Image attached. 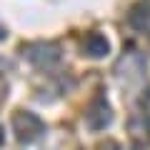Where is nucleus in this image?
I'll use <instances>...</instances> for the list:
<instances>
[{"label":"nucleus","instance_id":"obj_10","mask_svg":"<svg viewBox=\"0 0 150 150\" xmlns=\"http://www.w3.org/2000/svg\"><path fill=\"white\" fill-rule=\"evenodd\" d=\"M135 150H148V145H145V143H138V145H135Z\"/></svg>","mask_w":150,"mask_h":150},{"label":"nucleus","instance_id":"obj_8","mask_svg":"<svg viewBox=\"0 0 150 150\" xmlns=\"http://www.w3.org/2000/svg\"><path fill=\"white\" fill-rule=\"evenodd\" d=\"M95 150H120V145L115 140H103V143H98Z\"/></svg>","mask_w":150,"mask_h":150},{"label":"nucleus","instance_id":"obj_1","mask_svg":"<svg viewBox=\"0 0 150 150\" xmlns=\"http://www.w3.org/2000/svg\"><path fill=\"white\" fill-rule=\"evenodd\" d=\"M13 133H15V138L20 140V143H33V140H38L40 135L45 133V123L40 118H38L35 112H28V110H18L15 115H13Z\"/></svg>","mask_w":150,"mask_h":150},{"label":"nucleus","instance_id":"obj_3","mask_svg":"<svg viewBox=\"0 0 150 150\" xmlns=\"http://www.w3.org/2000/svg\"><path fill=\"white\" fill-rule=\"evenodd\" d=\"M112 123V110L105 98H95L85 110V125L90 130H105Z\"/></svg>","mask_w":150,"mask_h":150},{"label":"nucleus","instance_id":"obj_9","mask_svg":"<svg viewBox=\"0 0 150 150\" xmlns=\"http://www.w3.org/2000/svg\"><path fill=\"white\" fill-rule=\"evenodd\" d=\"M143 100H145V105L150 108V88H148V90H145V95H143Z\"/></svg>","mask_w":150,"mask_h":150},{"label":"nucleus","instance_id":"obj_7","mask_svg":"<svg viewBox=\"0 0 150 150\" xmlns=\"http://www.w3.org/2000/svg\"><path fill=\"white\" fill-rule=\"evenodd\" d=\"M130 25L138 28V30H150V10L145 5L133 8V13H130Z\"/></svg>","mask_w":150,"mask_h":150},{"label":"nucleus","instance_id":"obj_4","mask_svg":"<svg viewBox=\"0 0 150 150\" xmlns=\"http://www.w3.org/2000/svg\"><path fill=\"white\" fill-rule=\"evenodd\" d=\"M115 70H118V75H120V78L135 80V78H140V73L145 70V58H143L140 53H135V50H130V53H125L123 58L118 60Z\"/></svg>","mask_w":150,"mask_h":150},{"label":"nucleus","instance_id":"obj_5","mask_svg":"<svg viewBox=\"0 0 150 150\" xmlns=\"http://www.w3.org/2000/svg\"><path fill=\"white\" fill-rule=\"evenodd\" d=\"M83 50H85V55H90V58H103V55H108V50H110V43H108L105 35H100V33H90V35H85V40H83Z\"/></svg>","mask_w":150,"mask_h":150},{"label":"nucleus","instance_id":"obj_11","mask_svg":"<svg viewBox=\"0 0 150 150\" xmlns=\"http://www.w3.org/2000/svg\"><path fill=\"white\" fill-rule=\"evenodd\" d=\"M3 140H5V133H3V125H0V145H3Z\"/></svg>","mask_w":150,"mask_h":150},{"label":"nucleus","instance_id":"obj_12","mask_svg":"<svg viewBox=\"0 0 150 150\" xmlns=\"http://www.w3.org/2000/svg\"><path fill=\"white\" fill-rule=\"evenodd\" d=\"M148 3H150V0H148Z\"/></svg>","mask_w":150,"mask_h":150},{"label":"nucleus","instance_id":"obj_6","mask_svg":"<svg viewBox=\"0 0 150 150\" xmlns=\"http://www.w3.org/2000/svg\"><path fill=\"white\" fill-rule=\"evenodd\" d=\"M128 130L135 135V138H148L150 133V118H145V112H138L128 120Z\"/></svg>","mask_w":150,"mask_h":150},{"label":"nucleus","instance_id":"obj_2","mask_svg":"<svg viewBox=\"0 0 150 150\" xmlns=\"http://www.w3.org/2000/svg\"><path fill=\"white\" fill-rule=\"evenodd\" d=\"M23 55L35 68H50L60 60V48L55 43H30L23 48Z\"/></svg>","mask_w":150,"mask_h":150}]
</instances>
